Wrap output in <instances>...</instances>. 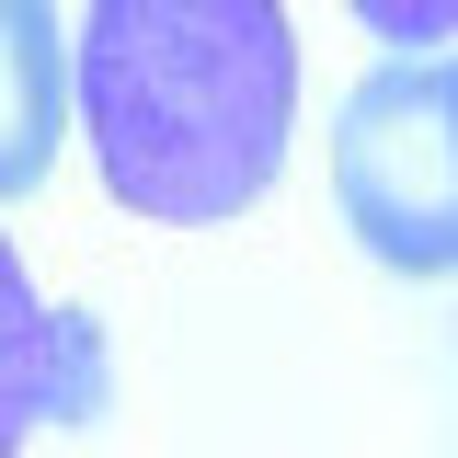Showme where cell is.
<instances>
[{"label": "cell", "mask_w": 458, "mask_h": 458, "mask_svg": "<svg viewBox=\"0 0 458 458\" xmlns=\"http://www.w3.org/2000/svg\"><path fill=\"white\" fill-rule=\"evenodd\" d=\"M333 195L390 276L458 264V57H390L355 81L333 126Z\"/></svg>", "instance_id": "7a4b0ae2"}, {"label": "cell", "mask_w": 458, "mask_h": 458, "mask_svg": "<svg viewBox=\"0 0 458 458\" xmlns=\"http://www.w3.org/2000/svg\"><path fill=\"white\" fill-rule=\"evenodd\" d=\"M81 401H92V344L69 310L35 298V276L0 241V458H23V436L47 412H81Z\"/></svg>", "instance_id": "3957f363"}, {"label": "cell", "mask_w": 458, "mask_h": 458, "mask_svg": "<svg viewBox=\"0 0 458 458\" xmlns=\"http://www.w3.org/2000/svg\"><path fill=\"white\" fill-rule=\"evenodd\" d=\"M69 104L104 195L161 229H218L286 172L298 35L276 0H92Z\"/></svg>", "instance_id": "6da1fadb"}, {"label": "cell", "mask_w": 458, "mask_h": 458, "mask_svg": "<svg viewBox=\"0 0 458 458\" xmlns=\"http://www.w3.org/2000/svg\"><path fill=\"white\" fill-rule=\"evenodd\" d=\"M69 138V35L57 0H0V195H35Z\"/></svg>", "instance_id": "277c9868"}, {"label": "cell", "mask_w": 458, "mask_h": 458, "mask_svg": "<svg viewBox=\"0 0 458 458\" xmlns=\"http://www.w3.org/2000/svg\"><path fill=\"white\" fill-rule=\"evenodd\" d=\"M355 23L378 47H447L458 35V0H355Z\"/></svg>", "instance_id": "5b68a950"}]
</instances>
